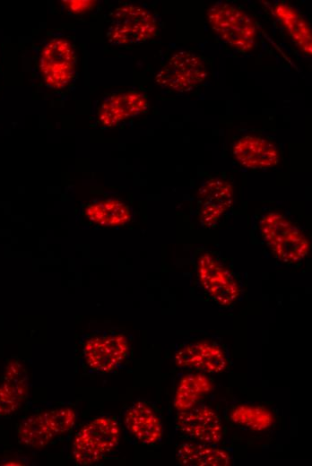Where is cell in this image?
I'll return each instance as SVG.
<instances>
[{
	"label": "cell",
	"instance_id": "cell-5",
	"mask_svg": "<svg viewBox=\"0 0 312 466\" xmlns=\"http://www.w3.org/2000/svg\"><path fill=\"white\" fill-rule=\"evenodd\" d=\"M208 76L204 60L188 51L174 53L155 76L161 87L177 92H186L202 84Z\"/></svg>",
	"mask_w": 312,
	"mask_h": 466
},
{
	"label": "cell",
	"instance_id": "cell-7",
	"mask_svg": "<svg viewBox=\"0 0 312 466\" xmlns=\"http://www.w3.org/2000/svg\"><path fill=\"white\" fill-rule=\"evenodd\" d=\"M39 69L47 86L53 89L66 87L75 72L72 44L64 38H56L46 43L39 56Z\"/></svg>",
	"mask_w": 312,
	"mask_h": 466
},
{
	"label": "cell",
	"instance_id": "cell-19",
	"mask_svg": "<svg viewBox=\"0 0 312 466\" xmlns=\"http://www.w3.org/2000/svg\"><path fill=\"white\" fill-rule=\"evenodd\" d=\"M56 436L49 424L46 411L25 419L18 428V440L26 446L42 448Z\"/></svg>",
	"mask_w": 312,
	"mask_h": 466
},
{
	"label": "cell",
	"instance_id": "cell-17",
	"mask_svg": "<svg viewBox=\"0 0 312 466\" xmlns=\"http://www.w3.org/2000/svg\"><path fill=\"white\" fill-rule=\"evenodd\" d=\"M212 389V382L204 373L186 374L178 382L173 406L178 412L187 410L200 404Z\"/></svg>",
	"mask_w": 312,
	"mask_h": 466
},
{
	"label": "cell",
	"instance_id": "cell-14",
	"mask_svg": "<svg viewBox=\"0 0 312 466\" xmlns=\"http://www.w3.org/2000/svg\"><path fill=\"white\" fill-rule=\"evenodd\" d=\"M125 426L136 440L144 444L160 441L163 435L160 419L144 401H135L128 408Z\"/></svg>",
	"mask_w": 312,
	"mask_h": 466
},
{
	"label": "cell",
	"instance_id": "cell-3",
	"mask_svg": "<svg viewBox=\"0 0 312 466\" xmlns=\"http://www.w3.org/2000/svg\"><path fill=\"white\" fill-rule=\"evenodd\" d=\"M120 438L119 424L114 418L99 417L83 427L73 443V456L80 465H91L112 452Z\"/></svg>",
	"mask_w": 312,
	"mask_h": 466
},
{
	"label": "cell",
	"instance_id": "cell-12",
	"mask_svg": "<svg viewBox=\"0 0 312 466\" xmlns=\"http://www.w3.org/2000/svg\"><path fill=\"white\" fill-rule=\"evenodd\" d=\"M232 153L240 165L252 169L274 167L280 160L279 151L272 142L255 135L238 139L232 147Z\"/></svg>",
	"mask_w": 312,
	"mask_h": 466
},
{
	"label": "cell",
	"instance_id": "cell-18",
	"mask_svg": "<svg viewBox=\"0 0 312 466\" xmlns=\"http://www.w3.org/2000/svg\"><path fill=\"white\" fill-rule=\"evenodd\" d=\"M85 216L93 223L103 227H117L131 220L129 207L117 199L100 200L89 204Z\"/></svg>",
	"mask_w": 312,
	"mask_h": 466
},
{
	"label": "cell",
	"instance_id": "cell-8",
	"mask_svg": "<svg viewBox=\"0 0 312 466\" xmlns=\"http://www.w3.org/2000/svg\"><path fill=\"white\" fill-rule=\"evenodd\" d=\"M129 353L128 339L123 333H102L88 339L83 346L86 364L94 371L110 372L125 361Z\"/></svg>",
	"mask_w": 312,
	"mask_h": 466
},
{
	"label": "cell",
	"instance_id": "cell-13",
	"mask_svg": "<svg viewBox=\"0 0 312 466\" xmlns=\"http://www.w3.org/2000/svg\"><path fill=\"white\" fill-rule=\"evenodd\" d=\"M148 108L144 94L126 91L107 98L99 111L100 122L108 127L116 126L122 121L143 113Z\"/></svg>",
	"mask_w": 312,
	"mask_h": 466
},
{
	"label": "cell",
	"instance_id": "cell-6",
	"mask_svg": "<svg viewBox=\"0 0 312 466\" xmlns=\"http://www.w3.org/2000/svg\"><path fill=\"white\" fill-rule=\"evenodd\" d=\"M196 271L202 289L218 305L229 306L239 297L236 277L212 254L204 253L198 257Z\"/></svg>",
	"mask_w": 312,
	"mask_h": 466
},
{
	"label": "cell",
	"instance_id": "cell-2",
	"mask_svg": "<svg viewBox=\"0 0 312 466\" xmlns=\"http://www.w3.org/2000/svg\"><path fill=\"white\" fill-rule=\"evenodd\" d=\"M212 30L230 47L248 52L256 45L257 29L250 15L226 2H218L207 10Z\"/></svg>",
	"mask_w": 312,
	"mask_h": 466
},
{
	"label": "cell",
	"instance_id": "cell-20",
	"mask_svg": "<svg viewBox=\"0 0 312 466\" xmlns=\"http://www.w3.org/2000/svg\"><path fill=\"white\" fill-rule=\"evenodd\" d=\"M230 417L235 425L251 431H264L274 422L273 412L256 404H239L232 409Z\"/></svg>",
	"mask_w": 312,
	"mask_h": 466
},
{
	"label": "cell",
	"instance_id": "cell-1",
	"mask_svg": "<svg viewBox=\"0 0 312 466\" xmlns=\"http://www.w3.org/2000/svg\"><path fill=\"white\" fill-rule=\"evenodd\" d=\"M260 233L273 256L284 263L303 260L309 242L299 228L280 212H267L260 220Z\"/></svg>",
	"mask_w": 312,
	"mask_h": 466
},
{
	"label": "cell",
	"instance_id": "cell-4",
	"mask_svg": "<svg viewBox=\"0 0 312 466\" xmlns=\"http://www.w3.org/2000/svg\"><path fill=\"white\" fill-rule=\"evenodd\" d=\"M158 31L157 20L149 10L124 4L111 13L107 39L112 45H132L154 38Z\"/></svg>",
	"mask_w": 312,
	"mask_h": 466
},
{
	"label": "cell",
	"instance_id": "cell-15",
	"mask_svg": "<svg viewBox=\"0 0 312 466\" xmlns=\"http://www.w3.org/2000/svg\"><path fill=\"white\" fill-rule=\"evenodd\" d=\"M176 458L184 466H229L230 454L218 445L190 441L178 448Z\"/></svg>",
	"mask_w": 312,
	"mask_h": 466
},
{
	"label": "cell",
	"instance_id": "cell-22",
	"mask_svg": "<svg viewBox=\"0 0 312 466\" xmlns=\"http://www.w3.org/2000/svg\"><path fill=\"white\" fill-rule=\"evenodd\" d=\"M4 380L13 383L27 382L26 372L18 361L8 363L4 371Z\"/></svg>",
	"mask_w": 312,
	"mask_h": 466
},
{
	"label": "cell",
	"instance_id": "cell-16",
	"mask_svg": "<svg viewBox=\"0 0 312 466\" xmlns=\"http://www.w3.org/2000/svg\"><path fill=\"white\" fill-rule=\"evenodd\" d=\"M273 14L282 23L291 40L306 55L312 54V31L308 22L293 6L279 2L272 8Z\"/></svg>",
	"mask_w": 312,
	"mask_h": 466
},
{
	"label": "cell",
	"instance_id": "cell-10",
	"mask_svg": "<svg viewBox=\"0 0 312 466\" xmlns=\"http://www.w3.org/2000/svg\"><path fill=\"white\" fill-rule=\"evenodd\" d=\"M178 367L202 373L216 374L228 367V356L223 348L212 341L199 340L182 344L174 356Z\"/></svg>",
	"mask_w": 312,
	"mask_h": 466
},
{
	"label": "cell",
	"instance_id": "cell-23",
	"mask_svg": "<svg viewBox=\"0 0 312 466\" xmlns=\"http://www.w3.org/2000/svg\"><path fill=\"white\" fill-rule=\"evenodd\" d=\"M65 7L74 13H81L92 9L96 4V1L91 0H70V1H63Z\"/></svg>",
	"mask_w": 312,
	"mask_h": 466
},
{
	"label": "cell",
	"instance_id": "cell-21",
	"mask_svg": "<svg viewBox=\"0 0 312 466\" xmlns=\"http://www.w3.org/2000/svg\"><path fill=\"white\" fill-rule=\"evenodd\" d=\"M28 393L27 382L4 381L0 384V416L15 412Z\"/></svg>",
	"mask_w": 312,
	"mask_h": 466
},
{
	"label": "cell",
	"instance_id": "cell-11",
	"mask_svg": "<svg viewBox=\"0 0 312 466\" xmlns=\"http://www.w3.org/2000/svg\"><path fill=\"white\" fill-rule=\"evenodd\" d=\"M233 203V187L224 179L211 178L198 190V220L204 228H213Z\"/></svg>",
	"mask_w": 312,
	"mask_h": 466
},
{
	"label": "cell",
	"instance_id": "cell-9",
	"mask_svg": "<svg viewBox=\"0 0 312 466\" xmlns=\"http://www.w3.org/2000/svg\"><path fill=\"white\" fill-rule=\"evenodd\" d=\"M178 430L192 441L218 445L223 438L220 415L204 404L180 411L177 417Z\"/></svg>",
	"mask_w": 312,
	"mask_h": 466
}]
</instances>
